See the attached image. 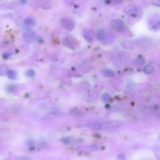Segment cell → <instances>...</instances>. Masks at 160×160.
I'll list each match as a JSON object with an SVG mask.
<instances>
[{
  "instance_id": "13",
  "label": "cell",
  "mask_w": 160,
  "mask_h": 160,
  "mask_svg": "<svg viewBox=\"0 0 160 160\" xmlns=\"http://www.w3.org/2000/svg\"><path fill=\"white\" fill-rule=\"evenodd\" d=\"M8 68L5 65H0V76H5L7 75L8 72Z\"/></svg>"
},
{
  "instance_id": "11",
  "label": "cell",
  "mask_w": 160,
  "mask_h": 160,
  "mask_svg": "<svg viewBox=\"0 0 160 160\" xmlns=\"http://www.w3.org/2000/svg\"><path fill=\"white\" fill-rule=\"evenodd\" d=\"M154 71L155 68L151 66V65H146V66H145L144 69H143V72L146 74H151L152 73L154 72Z\"/></svg>"
},
{
  "instance_id": "17",
  "label": "cell",
  "mask_w": 160,
  "mask_h": 160,
  "mask_svg": "<svg viewBox=\"0 0 160 160\" xmlns=\"http://www.w3.org/2000/svg\"><path fill=\"white\" fill-rule=\"evenodd\" d=\"M26 74H27L28 76L32 77V76H34L35 75V71L33 70H29L27 71Z\"/></svg>"
},
{
  "instance_id": "16",
  "label": "cell",
  "mask_w": 160,
  "mask_h": 160,
  "mask_svg": "<svg viewBox=\"0 0 160 160\" xmlns=\"http://www.w3.org/2000/svg\"><path fill=\"white\" fill-rule=\"evenodd\" d=\"M7 76L9 79L14 80L16 77V72L14 70H9L7 74Z\"/></svg>"
},
{
  "instance_id": "10",
  "label": "cell",
  "mask_w": 160,
  "mask_h": 160,
  "mask_svg": "<svg viewBox=\"0 0 160 160\" xmlns=\"http://www.w3.org/2000/svg\"><path fill=\"white\" fill-rule=\"evenodd\" d=\"M106 36V32L104 31V29H100L96 33V38L98 40L100 41H103L104 40V38H105Z\"/></svg>"
},
{
  "instance_id": "4",
  "label": "cell",
  "mask_w": 160,
  "mask_h": 160,
  "mask_svg": "<svg viewBox=\"0 0 160 160\" xmlns=\"http://www.w3.org/2000/svg\"><path fill=\"white\" fill-rule=\"evenodd\" d=\"M123 123L119 121H112L105 122L101 125V129L104 130H114L119 128L121 126Z\"/></svg>"
},
{
  "instance_id": "9",
  "label": "cell",
  "mask_w": 160,
  "mask_h": 160,
  "mask_svg": "<svg viewBox=\"0 0 160 160\" xmlns=\"http://www.w3.org/2000/svg\"><path fill=\"white\" fill-rule=\"evenodd\" d=\"M65 41H66V43H65V44L70 48H72V49L74 48L75 46L77 45L76 41L73 40V38L72 37H68Z\"/></svg>"
},
{
  "instance_id": "5",
  "label": "cell",
  "mask_w": 160,
  "mask_h": 160,
  "mask_svg": "<svg viewBox=\"0 0 160 160\" xmlns=\"http://www.w3.org/2000/svg\"><path fill=\"white\" fill-rule=\"evenodd\" d=\"M60 23L62 27L68 31H73L75 28L74 21L68 18H63L60 20Z\"/></svg>"
},
{
  "instance_id": "15",
  "label": "cell",
  "mask_w": 160,
  "mask_h": 160,
  "mask_svg": "<svg viewBox=\"0 0 160 160\" xmlns=\"http://www.w3.org/2000/svg\"><path fill=\"white\" fill-rule=\"evenodd\" d=\"M104 3L107 5H116L123 1V0H104Z\"/></svg>"
},
{
  "instance_id": "6",
  "label": "cell",
  "mask_w": 160,
  "mask_h": 160,
  "mask_svg": "<svg viewBox=\"0 0 160 160\" xmlns=\"http://www.w3.org/2000/svg\"><path fill=\"white\" fill-rule=\"evenodd\" d=\"M79 127H88L92 129H98L101 128V124L96 121H90L85 120L83 121H81L79 125Z\"/></svg>"
},
{
  "instance_id": "14",
  "label": "cell",
  "mask_w": 160,
  "mask_h": 160,
  "mask_svg": "<svg viewBox=\"0 0 160 160\" xmlns=\"http://www.w3.org/2000/svg\"><path fill=\"white\" fill-rule=\"evenodd\" d=\"M103 74L104 76L106 77H113L115 75V73L109 70H104L103 71Z\"/></svg>"
},
{
  "instance_id": "12",
  "label": "cell",
  "mask_w": 160,
  "mask_h": 160,
  "mask_svg": "<svg viewBox=\"0 0 160 160\" xmlns=\"http://www.w3.org/2000/svg\"><path fill=\"white\" fill-rule=\"evenodd\" d=\"M24 23L26 25L28 26V27H33L36 24L35 20L32 18H27L25 19Z\"/></svg>"
},
{
  "instance_id": "18",
  "label": "cell",
  "mask_w": 160,
  "mask_h": 160,
  "mask_svg": "<svg viewBox=\"0 0 160 160\" xmlns=\"http://www.w3.org/2000/svg\"><path fill=\"white\" fill-rule=\"evenodd\" d=\"M152 5L156 7L160 8V0H153Z\"/></svg>"
},
{
  "instance_id": "2",
  "label": "cell",
  "mask_w": 160,
  "mask_h": 160,
  "mask_svg": "<svg viewBox=\"0 0 160 160\" xmlns=\"http://www.w3.org/2000/svg\"><path fill=\"white\" fill-rule=\"evenodd\" d=\"M149 28L152 31L160 30V15L155 14L148 20Z\"/></svg>"
},
{
  "instance_id": "20",
  "label": "cell",
  "mask_w": 160,
  "mask_h": 160,
  "mask_svg": "<svg viewBox=\"0 0 160 160\" xmlns=\"http://www.w3.org/2000/svg\"><path fill=\"white\" fill-rule=\"evenodd\" d=\"M21 2L22 3H27V0H21Z\"/></svg>"
},
{
  "instance_id": "3",
  "label": "cell",
  "mask_w": 160,
  "mask_h": 160,
  "mask_svg": "<svg viewBox=\"0 0 160 160\" xmlns=\"http://www.w3.org/2000/svg\"><path fill=\"white\" fill-rule=\"evenodd\" d=\"M110 26L114 30L118 32H122L125 29V23L120 19H114L110 23Z\"/></svg>"
},
{
  "instance_id": "19",
  "label": "cell",
  "mask_w": 160,
  "mask_h": 160,
  "mask_svg": "<svg viewBox=\"0 0 160 160\" xmlns=\"http://www.w3.org/2000/svg\"><path fill=\"white\" fill-rule=\"evenodd\" d=\"M64 1L67 5H72L74 2V0H64Z\"/></svg>"
},
{
  "instance_id": "8",
  "label": "cell",
  "mask_w": 160,
  "mask_h": 160,
  "mask_svg": "<svg viewBox=\"0 0 160 160\" xmlns=\"http://www.w3.org/2000/svg\"><path fill=\"white\" fill-rule=\"evenodd\" d=\"M83 35L86 40L88 42L92 41L93 40V33L91 30L88 29H84L83 32Z\"/></svg>"
},
{
  "instance_id": "1",
  "label": "cell",
  "mask_w": 160,
  "mask_h": 160,
  "mask_svg": "<svg viewBox=\"0 0 160 160\" xmlns=\"http://www.w3.org/2000/svg\"><path fill=\"white\" fill-rule=\"evenodd\" d=\"M123 12L126 15L132 18L140 17L143 14L142 9L135 5H129L126 6L123 9Z\"/></svg>"
},
{
  "instance_id": "7",
  "label": "cell",
  "mask_w": 160,
  "mask_h": 160,
  "mask_svg": "<svg viewBox=\"0 0 160 160\" xmlns=\"http://www.w3.org/2000/svg\"><path fill=\"white\" fill-rule=\"evenodd\" d=\"M23 38L25 41H27V43H30L35 41L36 38H37V35H36L34 32L31 31H28L24 33Z\"/></svg>"
},
{
  "instance_id": "21",
  "label": "cell",
  "mask_w": 160,
  "mask_h": 160,
  "mask_svg": "<svg viewBox=\"0 0 160 160\" xmlns=\"http://www.w3.org/2000/svg\"><path fill=\"white\" fill-rule=\"evenodd\" d=\"M159 68H160V64H159Z\"/></svg>"
}]
</instances>
